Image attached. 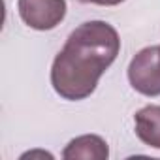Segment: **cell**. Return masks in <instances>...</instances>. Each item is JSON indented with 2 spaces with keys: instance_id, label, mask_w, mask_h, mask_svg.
I'll return each mask as SVG.
<instances>
[{
  "instance_id": "obj_1",
  "label": "cell",
  "mask_w": 160,
  "mask_h": 160,
  "mask_svg": "<svg viewBox=\"0 0 160 160\" xmlns=\"http://www.w3.org/2000/svg\"><path fill=\"white\" fill-rule=\"evenodd\" d=\"M119 51L121 38L109 23H81L70 32L64 47L53 60L51 85L55 92L70 102L89 98Z\"/></svg>"
},
{
  "instance_id": "obj_2",
  "label": "cell",
  "mask_w": 160,
  "mask_h": 160,
  "mask_svg": "<svg viewBox=\"0 0 160 160\" xmlns=\"http://www.w3.org/2000/svg\"><path fill=\"white\" fill-rule=\"evenodd\" d=\"M128 81L143 96H160V45L143 47L128 64Z\"/></svg>"
},
{
  "instance_id": "obj_3",
  "label": "cell",
  "mask_w": 160,
  "mask_h": 160,
  "mask_svg": "<svg viewBox=\"0 0 160 160\" xmlns=\"http://www.w3.org/2000/svg\"><path fill=\"white\" fill-rule=\"evenodd\" d=\"M23 23L34 30H53L66 17V0H17Z\"/></svg>"
},
{
  "instance_id": "obj_4",
  "label": "cell",
  "mask_w": 160,
  "mask_h": 160,
  "mask_svg": "<svg viewBox=\"0 0 160 160\" xmlns=\"http://www.w3.org/2000/svg\"><path fill=\"white\" fill-rule=\"evenodd\" d=\"M109 156V147L104 138L96 134H85L72 139L62 151L66 160H106Z\"/></svg>"
},
{
  "instance_id": "obj_5",
  "label": "cell",
  "mask_w": 160,
  "mask_h": 160,
  "mask_svg": "<svg viewBox=\"0 0 160 160\" xmlns=\"http://www.w3.org/2000/svg\"><path fill=\"white\" fill-rule=\"evenodd\" d=\"M136 136L141 143L160 149V106H145L134 115Z\"/></svg>"
},
{
  "instance_id": "obj_6",
  "label": "cell",
  "mask_w": 160,
  "mask_h": 160,
  "mask_svg": "<svg viewBox=\"0 0 160 160\" xmlns=\"http://www.w3.org/2000/svg\"><path fill=\"white\" fill-rule=\"evenodd\" d=\"M81 4H96V6H119L124 0H77Z\"/></svg>"
}]
</instances>
